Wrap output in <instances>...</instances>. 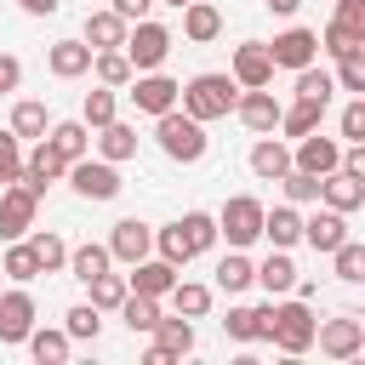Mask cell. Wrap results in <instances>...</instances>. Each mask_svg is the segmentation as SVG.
<instances>
[{
    "label": "cell",
    "instance_id": "obj_1",
    "mask_svg": "<svg viewBox=\"0 0 365 365\" xmlns=\"http://www.w3.org/2000/svg\"><path fill=\"white\" fill-rule=\"evenodd\" d=\"M314 302H302V297H291L285 291V302H274L268 297V342L285 354V359H297V354H308L314 348Z\"/></svg>",
    "mask_w": 365,
    "mask_h": 365
},
{
    "label": "cell",
    "instance_id": "obj_2",
    "mask_svg": "<svg viewBox=\"0 0 365 365\" xmlns=\"http://www.w3.org/2000/svg\"><path fill=\"white\" fill-rule=\"evenodd\" d=\"M234 97H240L234 74H194L188 86H177V108H182V114H194L200 125L228 120V114H234Z\"/></svg>",
    "mask_w": 365,
    "mask_h": 365
},
{
    "label": "cell",
    "instance_id": "obj_3",
    "mask_svg": "<svg viewBox=\"0 0 365 365\" xmlns=\"http://www.w3.org/2000/svg\"><path fill=\"white\" fill-rule=\"evenodd\" d=\"M154 143H160V154H165V160H177V165H200V160H205V148H211L205 125H200L194 114H182V108L154 114Z\"/></svg>",
    "mask_w": 365,
    "mask_h": 365
},
{
    "label": "cell",
    "instance_id": "obj_4",
    "mask_svg": "<svg viewBox=\"0 0 365 365\" xmlns=\"http://www.w3.org/2000/svg\"><path fill=\"white\" fill-rule=\"evenodd\" d=\"M171 46H177V34L165 29V23H131L125 29V40H120V51H125V63H131V74H148V68H165V57H171Z\"/></svg>",
    "mask_w": 365,
    "mask_h": 365
},
{
    "label": "cell",
    "instance_id": "obj_5",
    "mask_svg": "<svg viewBox=\"0 0 365 365\" xmlns=\"http://www.w3.org/2000/svg\"><path fill=\"white\" fill-rule=\"evenodd\" d=\"M217 240H228L234 251L257 245V240H262V200H257V194H234V200L217 211Z\"/></svg>",
    "mask_w": 365,
    "mask_h": 365
},
{
    "label": "cell",
    "instance_id": "obj_6",
    "mask_svg": "<svg viewBox=\"0 0 365 365\" xmlns=\"http://www.w3.org/2000/svg\"><path fill=\"white\" fill-rule=\"evenodd\" d=\"M63 177H68V188H74L80 200H97V205H103V200H114V194L125 188V182H120V165H114V160H91V154L68 160V171H63Z\"/></svg>",
    "mask_w": 365,
    "mask_h": 365
},
{
    "label": "cell",
    "instance_id": "obj_7",
    "mask_svg": "<svg viewBox=\"0 0 365 365\" xmlns=\"http://www.w3.org/2000/svg\"><path fill=\"white\" fill-rule=\"evenodd\" d=\"M314 342L325 359H359L365 354V319H354V314L325 319V325H314Z\"/></svg>",
    "mask_w": 365,
    "mask_h": 365
},
{
    "label": "cell",
    "instance_id": "obj_8",
    "mask_svg": "<svg viewBox=\"0 0 365 365\" xmlns=\"http://www.w3.org/2000/svg\"><path fill=\"white\" fill-rule=\"evenodd\" d=\"M177 86H182V80L148 68V74H131V80H125V97L137 103V114H165V108H177Z\"/></svg>",
    "mask_w": 365,
    "mask_h": 365
},
{
    "label": "cell",
    "instance_id": "obj_9",
    "mask_svg": "<svg viewBox=\"0 0 365 365\" xmlns=\"http://www.w3.org/2000/svg\"><path fill=\"white\" fill-rule=\"evenodd\" d=\"M34 211H40V194H29L23 182H6L0 188V240H23L34 228Z\"/></svg>",
    "mask_w": 365,
    "mask_h": 365
},
{
    "label": "cell",
    "instance_id": "obj_10",
    "mask_svg": "<svg viewBox=\"0 0 365 365\" xmlns=\"http://www.w3.org/2000/svg\"><path fill=\"white\" fill-rule=\"evenodd\" d=\"M268 57H274V68H308L314 57H319V34L314 29H279L274 40H268Z\"/></svg>",
    "mask_w": 365,
    "mask_h": 365
},
{
    "label": "cell",
    "instance_id": "obj_11",
    "mask_svg": "<svg viewBox=\"0 0 365 365\" xmlns=\"http://www.w3.org/2000/svg\"><path fill=\"white\" fill-rule=\"evenodd\" d=\"M63 171H68V160H63V154H57L46 137H34V148L23 154V177H17V182H23L29 194H46V188H51Z\"/></svg>",
    "mask_w": 365,
    "mask_h": 365
},
{
    "label": "cell",
    "instance_id": "obj_12",
    "mask_svg": "<svg viewBox=\"0 0 365 365\" xmlns=\"http://www.w3.org/2000/svg\"><path fill=\"white\" fill-rule=\"evenodd\" d=\"M29 331H34V297H29L23 285L0 291V342H6V348H23Z\"/></svg>",
    "mask_w": 365,
    "mask_h": 365
},
{
    "label": "cell",
    "instance_id": "obj_13",
    "mask_svg": "<svg viewBox=\"0 0 365 365\" xmlns=\"http://www.w3.org/2000/svg\"><path fill=\"white\" fill-rule=\"evenodd\" d=\"M228 74H234V86H240V91H251V86H274V57H268V46H262V40L234 46Z\"/></svg>",
    "mask_w": 365,
    "mask_h": 365
},
{
    "label": "cell",
    "instance_id": "obj_14",
    "mask_svg": "<svg viewBox=\"0 0 365 365\" xmlns=\"http://www.w3.org/2000/svg\"><path fill=\"white\" fill-rule=\"evenodd\" d=\"M148 251H154V228H148L143 217H120V222H114V234H108V257L131 268V262H143Z\"/></svg>",
    "mask_w": 365,
    "mask_h": 365
},
{
    "label": "cell",
    "instance_id": "obj_15",
    "mask_svg": "<svg viewBox=\"0 0 365 365\" xmlns=\"http://www.w3.org/2000/svg\"><path fill=\"white\" fill-rule=\"evenodd\" d=\"M234 120H240L245 131H257V137L274 131V125H279V103H274V91H268V86L240 91V97H234Z\"/></svg>",
    "mask_w": 365,
    "mask_h": 365
},
{
    "label": "cell",
    "instance_id": "obj_16",
    "mask_svg": "<svg viewBox=\"0 0 365 365\" xmlns=\"http://www.w3.org/2000/svg\"><path fill=\"white\" fill-rule=\"evenodd\" d=\"M336 160H342V137L308 131V137H297V148H291V165H297V171H314V177L336 171Z\"/></svg>",
    "mask_w": 365,
    "mask_h": 365
},
{
    "label": "cell",
    "instance_id": "obj_17",
    "mask_svg": "<svg viewBox=\"0 0 365 365\" xmlns=\"http://www.w3.org/2000/svg\"><path fill=\"white\" fill-rule=\"evenodd\" d=\"M285 171H291V143H285V137H274V131H262V137L251 143V177L279 182Z\"/></svg>",
    "mask_w": 365,
    "mask_h": 365
},
{
    "label": "cell",
    "instance_id": "obj_18",
    "mask_svg": "<svg viewBox=\"0 0 365 365\" xmlns=\"http://www.w3.org/2000/svg\"><path fill=\"white\" fill-rule=\"evenodd\" d=\"M177 285V268L165 262V257H143V262H131V274H125V291H143V297H160L165 302V291Z\"/></svg>",
    "mask_w": 365,
    "mask_h": 365
},
{
    "label": "cell",
    "instance_id": "obj_19",
    "mask_svg": "<svg viewBox=\"0 0 365 365\" xmlns=\"http://www.w3.org/2000/svg\"><path fill=\"white\" fill-rule=\"evenodd\" d=\"M319 205H331V211L354 217V211L365 205V182H359V177H348V171H325V177H319Z\"/></svg>",
    "mask_w": 365,
    "mask_h": 365
},
{
    "label": "cell",
    "instance_id": "obj_20",
    "mask_svg": "<svg viewBox=\"0 0 365 365\" xmlns=\"http://www.w3.org/2000/svg\"><path fill=\"white\" fill-rule=\"evenodd\" d=\"M302 240H308V245H314L319 257H331V251H336V245L348 240V217L325 205V211H314V217H302Z\"/></svg>",
    "mask_w": 365,
    "mask_h": 365
},
{
    "label": "cell",
    "instance_id": "obj_21",
    "mask_svg": "<svg viewBox=\"0 0 365 365\" xmlns=\"http://www.w3.org/2000/svg\"><path fill=\"white\" fill-rule=\"evenodd\" d=\"M97 160H114V165H125V160H137V125H125L120 114L108 120V125H97Z\"/></svg>",
    "mask_w": 365,
    "mask_h": 365
},
{
    "label": "cell",
    "instance_id": "obj_22",
    "mask_svg": "<svg viewBox=\"0 0 365 365\" xmlns=\"http://www.w3.org/2000/svg\"><path fill=\"white\" fill-rule=\"evenodd\" d=\"M262 240L268 245H279V251H291V245H302V211L297 205H262Z\"/></svg>",
    "mask_w": 365,
    "mask_h": 365
},
{
    "label": "cell",
    "instance_id": "obj_23",
    "mask_svg": "<svg viewBox=\"0 0 365 365\" xmlns=\"http://www.w3.org/2000/svg\"><path fill=\"white\" fill-rule=\"evenodd\" d=\"M46 68H51L57 80H80V74H91V46H86V40H57V46L46 51Z\"/></svg>",
    "mask_w": 365,
    "mask_h": 365
},
{
    "label": "cell",
    "instance_id": "obj_24",
    "mask_svg": "<svg viewBox=\"0 0 365 365\" xmlns=\"http://www.w3.org/2000/svg\"><path fill=\"white\" fill-rule=\"evenodd\" d=\"M251 285H262L268 297H285V291L297 285V262H291V251H279V245H274V251L257 262V279H251Z\"/></svg>",
    "mask_w": 365,
    "mask_h": 365
},
{
    "label": "cell",
    "instance_id": "obj_25",
    "mask_svg": "<svg viewBox=\"0 0 365 365\" xmlns=\"http://www.w3.org/2000/svg\"><path fill=\"white\" fill-rule=\"evenodd\" d=\"M217 34H222V11H217L211 0H188V6H182V40L205 46V40H217Z\"/></svg>",
    "mask_w": 365,
    "mask_h": 365
},
{
    "label": "cell",
    "instance_id": "obj_26",
    "mask_svg": "<svg viewBox=\"0 0 365 365\" xmlns=\"http://www.w3.org/2000/svg\"><path fill=\"white\" fill-rule=\"evenodd\" d=\"M319 120H325V103H314V97H297L291 108H279V125H274V131H285V137L297 143V137L319 131Z\"/></svg>",
    "mask_w": 365,
    "mask_h": 365
},
{
    "label": "cell",
    "instance_id": "obj_27",
    "mask_svg": "<svg viewBox=\"0 0 365 365\" xmlns=\"http://www.w3.org/2000/svg\"><path fill=\"white\" fill-rule=\"evenodd\" d=\"M46 143L63 160H80V154H91V125L86 120H57V125H46Z\"/></svg>",
    "mask_w": 365,
    "mask_h": 365
},
{
    "label": "cell",
    "instance_id": "obj_28",
    "mask_svg": "<svg viewBox=\"0 0 365 365\" xmlns=\"http://www.w3.org/2000/svg\"><path fill=\"white\" fill-rule=\"evenodd\" d=\"M23 240H29L34 262H40V274H63V268H68V240H63V234H51V228H40V234H34V228H29Z\"/></svg>",
    "mask_w": 365,
    "mask_h": 365
},
{
    "label": "cell",
    "instance_id": "obj_29",
    "mask_svg": "<svg viewBox=\"0 0 365 365\" xmlns=\"http://www.w3.org/2000/svg\"><path fill=\"white\" fill-rule=\"evenodd\" d=\"M23 348H29L40 365H63L68 348H74V336H68V331H51V325H34V331L23 336Z\"/></svg>",
    "mask_w": 365,
    "mask_h": 365
},
{
    "label": "cell",
    "instance_id": "obj_30",
    "mask_svg": "<svg viewBox=\"0 0 365 365\" xmlns=\"http://www.w3.org/2000/svg\"><path fill=\"white\" fill-rule=\"evenodd\" d=\"M251 279H257V262H251L245 251H234V245H228V257L217 262V291L240 297V291H251Z\"/></svg>",
    "mask_w": 365,
    "mask_h": 365
},
{
    "label": "cell",
    "instance_id": "obj_31",
    "mask_svg": "<svg viewBox=\"0 0 365 365\" xmlns=\"http://www.w3.org/2000/svg\"><path fill=\"white\" fill-rule=\"evenodd\" d=\"M125 29H131V23H125V17H114V11H91L80 40H86L91 51H108V46H120V40H125Z\"/></svg>",
    "mask_w": 365,
    "mask_h": 365
},
{
    "label": "cell",
    "instance_id": "obj_32",
    "mask_svg": "<svg viewBox=\"0 0 365 365\" xmlns=\"http://www.w3.org/2000/svg\"><path fill=\"white\" fill-rule=\"evenodd\" d=\"M154 342H160L171 359L194 354V319H182V314H177V319H165V314H160V319H154Z\"/></svg>",
    "mask_w": 365,
    "mask_h": 365
},
{
    "label": "cell",
    "instance_id": "obj_33",
    "mask_svg": "<svg viewBox=\"0 0 365 365\" xmlns=\"http://www.w3.org/2000/svg\"><path fill=\"white\" fill-rule=\"evenodd\" d=\"M0 274H6L11 285H29V279H40V262H34V251H29V240H6V257H0Z\"/></svg>",
    "mask_w": 365,
    "mask_h": 365
},
{
    "label": "cell",
    "instance_id": "obj_34",
    "mask_svg": "<svg viewBox=\"0 0 365 365\" xmlns=\"http://www.w3.org/2000/svg\"><path fill=\"white\" fill-rule=\"evenodd\" d=\"M114 257H108V245H97V240H86V245H68V274L86 285V279H97L103 268H108Z\"/></svg>",
    "mask_w": 365,
    "mask_h": 365
},
{
    "label": "cell",
    "instance_id": "obj_35",
    "mask_svg": "<svg viewBox=\"0 0 365 365\" xmlns=\"http://www.w3.org/2000/svg\"><path fill=\"white\" fill-rule=\"evenodd\" d=\"M165 297H171V308L182 319H205V308H211V285H200V279H177Z\"/></svg>",
    "mask_w": 365,
    "mask_h": 365
},
{
    "label": "cell",
    "instance_id": "obj_36",
    "mask_svg": "<svg viewBox=\"0 0 365 365\" xmlns=\"http://www.w3.org/2000/svg\"><path fill=\"white\" fill-rule=\"evenodd\" d=\"M120 319H125V331L137 336V331H154V319H160V297H143V291H125V302L114 308Z\"/></svg>",
    "mask_w": 365,
    "mask_h": 365
},
{
    "label": "cell",
    "instance_id": "obj_37",
    "mask_svg": "<svg viewBox=\"0 0 365 365\" xmlns=\"http://www.w3.org/2000/svg\"><path fill=\"white\" fill-rule=\"evenodd\" d=\"M91 74H97V86H114V91H125V80H131V63H125V51H120V46H108V51H91Z\"/></svg>",
    "mask_w": 365,
    "mask_h": 365
},
{
    "label": "cell",
    "instance_id": "obj_38",
    "mask_svg": "<svg viewBox=\"0 0 365 365\" xmlns=\"http://www.w3.org/2000/svg\"><path fill=\"white\" fill-rule=\"evenodd\" d=\"M46 125H51V114H46V103H34V97H23V103L11 108V137H23V143H34V137H46Z\"/></svg>",
    "mask_w": 365,
    "mask_h": 365
},
{
    "label": "cell",
    "instance_id": "obj_39",
    "mask_svg": "<svg viewBox=\"0 0 365 365\" xmlns=\"http://www.w3.org/2000/svg\"><path fill=\"white\" fill-rule=\"evenodd\" d=\"M177 228H182V240H188V251H194V257L217 245V217H211V211H182V217H177Z\"/></svg>",
    "mask_w": 365,
    "mask_h": 365
},
{
    "label": "cell",
    "instance_id": "obj_40",
    "mask_svg": "<svg viewBox=\"0 0 365 365\" xmlns=\"http://www.w3.org/2000/svg\"><path fill=\"white\" fill-rule=\"evenodd\" d=\"M331 268H336V279H342V285H359V279H365V245L348 234V240L331 251Z\"/></svg>",
    "mask_w": 365,
    "mask_h": 365
},
{
    "label": "cell",
    "instance_id": "obj_41",
    "mask_svg": "<svg viewBox=\"0 0 365 365\" xmlns=\"http://www.w3.org/2000/svg\"><path fill=\"white\" fill-rule=\"evenodd\" d=\"M86 291H91V308H97V314H114V308L125 302V274H108V268H103L97 279H86Z\"/></svg>",
    "mask_w": 365,
    "mask_h": 365
},
{
    "label": "cell",
    "instance_id": "obj_42",
    "mask_svg": "<svg viewBox=\"0 0 365 365\" xmlns=\"http://www.w3.org/2000/svg\"><path fill=\"white\" fill-rule=\"evenodd\" d=\"M319 51L336 63V57H348V51H365V34H354V29H342V23L331 17V23L319 29Z\"/></svg>",
    "mask_w": 365,
    "mask_h": 365
},
{
    "label": "cell",
    "instance_id": "obj_43",
    "mask_svg": "<svg viewBox=\"0 0 365 365\" xmlns=\"http://www.w3.org/2000/svg\"><path fill=\"white\" fill-rule=\"evenodd\" d=\"M120 114V97H114V86H97V91H86V103H80V120L97 131V125H108Z\"/></svg>",
    "mask_w": 365,
    "mask_h": 365
},
{
    "label": "cell",
    "instance_id": "obj_44",
    "mask_svg": "<svg viewBox=\"0 0 365 365\" xmlns=\"http://www.w3.org/2000/svg\"><path fill=\"white\" fill-rule=\"evenodd\" d=\"M63 331H68L74 342H97V331H103V314H97L91 302H74V308L63 314Z\"/></svg>",
    "mask_w": 365,
    "mask_h": 365
},
{
    "label": "cell",
    "instance_id": "obj_45",
    "mask_svg": "<svg viewBox=\"0 0 365 365\" xmlns=\"http://www.w3.org/2000/svg\"><path fill=\"white\" fill-rule=\"evenodd\" d=\"M279 188H285L291 205H319V177H314V171H297V165H291V171L279 177Z\"/></svg>",
    "mask_w": 365,
    "mask_h": 365
},
{
    "label": "cell",
    "instance_id": "obj_46",
    "mask_svg": "<svg viewBox=\"0 0 365 365\" xmlns=\"http://www.w3.org/2000/svg\"><path fill=\"white\" fill-rule=\"evenodd\" d=\"M154 251H160L171 268H188V262H194V251H188V240H182L177 222H171V228H154Z\"/></svg>",
    "mask_w": 365,
    "mask_h": 365
},
{
    "label": "cell",
    "instance_id": "obj_47",
    "mask_svg": "<svg viewBox=\"0 0 365 365\" xmlns=\"http://www.w3.org/2000/svg\"><path fill=\"white\" fill-rule=\"evenodd\" d=\"M222 331H228L234 342H262V308H228Z\"/></svg>",
    "mask_w": 365,
    "mask_h": 365
},
{
    "label": "cell",
    "instance_id": "obj_48",
    "mask_svg": "<svg viewBox=\"0 0 365 365\" xmlns=\"http://www.w3.org/2000/svg\"><path fill=\"white\" fill-rule=\"evenodd\" d=\"M331 91H336V80H331L325 68H314V63H308V68H297V97H314V103H325V108H331Z\"/></svg>",
    "mask_w": 365,
    "mask_h": 365
},
{
    "label": "cell",
    "instance_id": "obj_49",
    "mask_svg": "<svg viewBox=\"0 0 365 365\" xmlns=\"http://www.w3.org/2000/svg\"><path fill=\"white\" fill-rule=\"evenodd\" d=\"M342 91H354V97H365V51H348V57H336V74H331Z\"/></svg>",
    "mask_w": 365,
    "mask_h": 365
},
{
    "label": "cell",
    "instance_id": "obj_50",
    "mask_svg": "<svg viewBox=\"0 0 365 365\" xmlns=\"http://www.w3.org/2000/svg\"><path fill=\"white\" fill-rule=\"evenodd\" d=\"M23 177V137H11V125L0 131V188Z\"/></svg>",
    "mask_w": 365,
    "mask_h": 365
},
{
    "label": "cell",
    "instance_id": "obj_51",
    "mask_svg": "<svg viewBox=\"0 0 365 365\" xmlns=\"http://www.w3.org/2000/svg\"><path fill=\"white\" fill-rule=\"evenodd\" d=\"M336 131H342V143H365V97H348V108H342Z\"/></svg>",
    "mask_w": 365,
    "mask_h": 365
},
{
    "label": "cell",
    "instance_id": "obj_52",
    "mask_svg": "<svg viewBox=\"0 0 365 365\" xmlns=\"http://www.w3.org/2000/svg\"><path fill=\"white\" fill-rule=\"evenodd\" d=\"M336 23L354 29V34H365V0H336Z\"/></svg>",
    "mask_w": 365,
    "mask_h": 365
},
{
    "label": "cell",
    "instance_id": "obj_53",
    "mask_svg": "<svg viewBox=\"0 0 365 365\" xmlns=\"http://www.w3.org/2000/svg\"><path fill=\"white\" fill-rule=\"evenodd\" d=\"M17 86H23V63H17L11 51H0V97H6V91H17Z\"/></svg>",
    "mask_w": 365,
    "mask_h": 365
},
{
    "label": "cell",
    "instance_id": "obj_54",
    "mask_svg": "<svg viewBox=\"0 0 365 365\" xmlns=\"http://www.w3.org/2000/svg\"><path fill=\"white\" fill-rule=\"evenodd\" d=\"M108 11H114V17H125V23H143V17L154 11V0H114Z\"/></svg>",
    "mask_w": 365,
    "mask_h": 365
},
{
    "label": "cell",
    "instance_id": "obj_55",
    "mask_svg": "<svg viewBox=\"0 0 365 365\" xmlns=\"http://www.w3.org/2000/svg\"><path fill=\"white\" fill-rule=\"evenodd\" d=\"M17 6H23V11H29V17H51V11H57V6H63V0H17Z\"/></svg>",
    "mask_w": 365,
    "mask_h": 365
},
{
    "label": "cell",
    "instance_id": "obj_56",
    "mask_svg": "<svg viewBox=\"0 0 365 365\" xmlns=\"http://www.w3.org/2000/svg\"><path fill=\"white\" fill-rule=\"evenodd\" d=\"M297 6H302V0H268V11H279V17H291Z\"/></svg>",
    "mask_w": 365,
    "mask_h": 365
},
{
    "label": "cell",
    "instance_id": "obj_57",
    "mask_svg": "<svg viewBox=\"0 0 365 365\" xmlns=\"http://www.w3.org/2000/svg\"><path fill=\"white\" fill-rule=\"evenodd\" d=\"M154 6H177V11H182V6H188V0H154Z\"/></svg>",
    "mask_w": 365,
    "mask_h": 365
}]
</instances>
